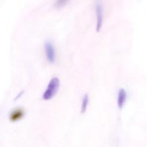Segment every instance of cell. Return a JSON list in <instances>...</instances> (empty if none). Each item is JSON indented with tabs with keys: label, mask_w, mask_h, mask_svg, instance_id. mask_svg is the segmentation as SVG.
<instances>
[{
	"label": "cell",
	"mask_w": 147,
	"mask_h": 147,
	"mask_svg": "<svg viewBox=\"0 0 147 147\" xmlns=\"http://www.w3.org/2000/svg\"><path fill=\"white\" fill-rule=\"evenodd\" d=\"M24 111L23 109H17L13 111L11 113L9 116V119L11 120V121L15 122L17 121H20L24 117Z\"/></svg>",
	"instance_id": "5"
},
{
	"label": "cell",
	"mask_w": 147,
	"mask_h": 147,
	"mask_svg": "<svg viewBox=\"0 0 147 147\" xmlns=\"http://www.w3.org/2000/svg\"><path fill=\"white\" fill-rule=\"evenodd\" d=\"M44 47L45 52L46 58H47V61L50 63H52V64L55 63L56 53L53 42L50 41H47L45 43Z\"/></svg>",
	"instance_id": "3"
},
{
	"label": "cell",
	"mask_w": 147,
	"mask_h": 147,
	"mask_svg": "<svg viewBox=\"0 0 147 147\" xmlns=\"http://www.w3.org/2000/svg\"><path fill=\"white\" fill-rule=\"evenodd\" d=\"M88 103H89L88 95V94L84 95V96H83V100H82L81 110H80L81 113H86V110H87L88 106Z\"/></svg>",
	"instance_id": "6"
},
{
	"label": "cell",
	"mask_w": 147,
	"mask_h": 147,
	"mask_svg": "<svg viewBox=\"0 0 147 147\" xmlns=\"http://www.w3.org/2000/svg\"><path fill=\"white\" fill-rule=\"evenodd\" d=\"M69 1L70 0H56L55 3V7L57 9L63 8L68 3Z\"/></svg>",
	"instance_id": "7"
},
{
	"label": "cell",
	"mask_w": 147,
	"mask_h": 147,
	"mask_svg": "<svg viewBox=\"0 0 147 147\" xmlns=\"http://www.w3.org/2000/svg\"><path fill=\"white\" fill-rule=\"evenodd\" d=\"M127 99V93L123 88H121L118 93L117 105L119 109H123Z\"/></svg>",
	"instance_id": "4"
},
{
	"label": "cell",
	"mask_w": 147,
	"mask_h": 147,
	"mask_svg": "<svg viewBox=\"0 0 147 147\" xmlns=\"http://www.w3.org/2000/svg\"><path fill=\"white\" fill-rule=\"evenodd\" d=\"M96 14V32H99L103 22V4L100 0H97L95 5Z\"/></svg>",
	"instance_id": "2"
},
{
	"label": "cell",
	"mask_w": 147,
	"mask_h": 147,
	"mask_svg": "<svg viewBox=\"0 0 147 147\" xmlns=\"http://www.w3.org/2000/svg\"><path fill=\"white\" fill-rule=\"evenodd\" d=\"M23 93H24V91H22V92H21V93H20V94H19L18 95V96H17V98H16V100H17V99H18L19 98H20V96H21V95H22L23 94Z\"/></svg>",
	"instance_id": "8"
},
{
	"label": "cell",
	"mask_w": 147,
	"mask_h": 147,
	"mask_svg": "<svg viewBox=\"0 0 147 147\" xmlns=\"http://www.w3.org/2000/svg\"><path fill=\"white\" fill-rule=\"evenodd\" d=\"M60 82L58 78H53L49 82L46 90L42 95V99L45 100H51L55 96L60 88Z\"/></svg>",
	"instance_id": "1"
}]
</instances>
